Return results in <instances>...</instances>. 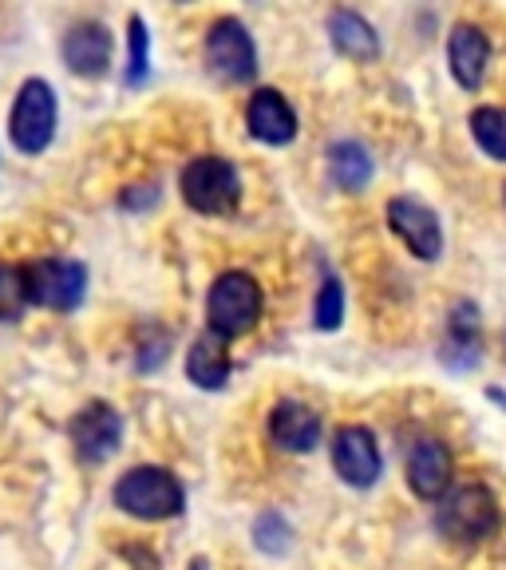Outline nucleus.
Wrapping results in <instances>:
<instances>
[{
	"instance_id": "9b49d317",
	"label": "nucleus",
	"mask_w": 506,
	"mask_h": 570,
	"mask_svg": "<svg viewBox=\"0 0 506 570\" xmlns=\"http://www.w3.org/2000/svg\"><path fill=\"white\" fill-rule=\"evenodd\" d=\"M119 436H123V420L107 404H88L71 420V440H76V452L83 460H107L119 448Z\"/></svg>"
},
{
	"instance_id": "dca6fc26",
	"label": "nucleus",
	"mask_w": 506,
	"mask_h": 570,
	"mask_svg": "<svg viewBox=\"0 0 506 570\" xmlns=\"http://www.w3.org/2000/svg\"><path fill=\"white\" fill-rule=\"evenodd\" d=\"M187 376L198 389H222L230 376V353L218 333H202L187 353Z\"/></svg>"
},
{
	"instance_id": "20e7f679",
	"label": "nucleus",
	"mask_w": 506,
	"mask_h": 570,
	"mask_svg": "<svg viewBox=\"0 0 506 570\" xmlns=\"http://www.w3.org/2000/svg\"><path fill=\"white\" fill-rule=\"evenodd\" d=\"M439 531L455 543H483L498 531V503L483 483L452 491L439 508Z\"/></svg>"
},
{
	"instance_id": "39448f33",
	"label": "nucleus",
	"mask_w": 506,
	"mask_h": 570,
	"mask_svg": "<svg viewBox=\"0 0 506 570\" xmlns=\"http://www.w3.org/2000/svg\"><path fill=\"white\" fill-rule=\"evenodd\" d=\"M9 135L20 151H44L56 135V91L44 80H28L12 104Z\"/></svg>"
},
{
	"instance_id": "ddd939ff",
	"label": "nucleus",
	"mask_w": 506,
	"mask_h": 570,
	"mask_svg": "<svg viewBox=\"0 0 506 570\" xmlns=\"http://www.w3.org/2000/svg\"><path fill=\"white\" fill-rule=\"evenodd\" d=\"M63 60L80 76H103L107 63H111V32L96 20L76 24L63 40Z\"/></svg>"
},
{
	"instance_id": "5701e85b",
	"label": "nucleus",
	"mask_w": 506,
	"mask_h": 570,
	"mask_svg": "<svg viewBox=\"0 0 506 570\" xmlns=\"http://www.w3.org/2000/svg\"><path fill=\"white\" fill-rule=\"evenodd\" d=\"M254 534H258L261 551L277 554V551H285V534H289V531H285V523L277 515H261L258 519V531H254Z\"/></svg>"
},
{
	"instance_id": "a211bd4d",
	"label": "nucleus",
	"mask_w": 506,
	"mask_h": 570,
	"mask_svg": "<svg viewBox=\"0 0 506 570\" xmlns=\"http://www.w3.org/2000/svg\"><path fill=\"white\" fill-rule=\"evenodd\" d=\"M329 175L340 190H365L373 178V159L360 142H333L329 151Z\"/></svg>"
},
{
	"instance_id": "4be33fe9",
	"label": "nucleus",
	"mask_w": 506,
	"mask_h": 570,
	"mask_svg": "<svg viewBox=\"0 0 506 570\" xmlns=\"http://www.w3.org/2000/svg\"><path fill=\"white\" fill-rule=\"evenodd\" d=\"M147 76V28L142 20H131V63H127V83H142Z\"/></svg>"
},
{
	"instance_id": "6ab92c4d",
	"label": "nucleus",
	"mask_w": 506,
	"mask_h": 570,
	"mask_svg": "<svg viewBox=\"0 0 506 570\" xmlns=\"http://www.w3.org/2000/svg\"><path fill=\"white\" fill-rule=\"evenodd\" d=\"M472 135L490 159L506 163V107H479V111H472Z\"/></svg>"
},
{
	"instance_id": "f257e3e1",
	"label": "nucleus",
	"mask_w": 506,
	"mask_h": 570,
	"mask_svg": "<svg viewBox=\"0 0 506 570\" xmlns=\"http://www.w3.org/2000/svg\"><path fill=\"white\" fill-rule=\"evenodd\" d=\"M206 317H210V333H218L222 341L249 333L261 317V285L241 269L222 274L206 297Z\"/></svg>"
},
{
	"instance_id": "f8f14e48",
	"label": "nucleus",
	"mask_w": 506,
	"mask_h": 570,
	"mask_svg": "<svg viewBox=\"0 0 506 570\" xmlns=\"http://www.w3.org/2000/svg\"><path fill=\"white\" fill-rule=\"evenodd\" d=\"M447 60H452V76L459 80V88L475 91L487 76L490 45L487 36L475 24H455L452 40H447Z\"/></svg>"
},
{
	"instance_id": "f03ea898",
	"label": "nucleus",
	"mask_w": 506,
	"mask_h": 570,
	"mask_svg": "<svg viewBox=\"0 0 506 570\" xmlns=\"http://www.w3.org/2000/svg\"><path fill=\"white\" fill-rule=\"evenodd\" d=\"M116 503L135 519L159 523L182 511V483L167 468H131L116 483Z\"/></svg>"
},
{
	"instance_id": "6e6552de",
	"label": "nucleus",
	"mask_w": 506,
	"mask_h": 570,
	"mask_svg": "<svg viewBox=\"0 0 506 570\" xmlns=\"http://www.w3.org/2000/svg\"><path fill=\"white\" fill-rule=\"evenodd\" d=\"M388 226L396 230V238L416 254V258L431 262L444 249V230L431 206H424L419 198H391L388 203Z\"/></svg>"
},
{
	"instance_id": "1a4fd4ad",
	"label": "nucleus",
	"mask_w": 506,
	"mask_h": 570,
	"mask_svg": "<svg viewBox=\"0 0 506 570\" xmlns=\"http://www.w3.org/2000/svg\"><path fill=\"white\" fill-rule=\"evenodd\" d=\"M333 468L345 483L353 488H373L380 480V448H376L373 432L360 424H345L333 436Z\"/></svg>"
},
{
	"instance_id": "b1692460",
	"label": "nucleus",
	"mask_w": 506,
	"mask_h": 570,
	"mask_svg": "<svg viewBox=\"0 0 506 570\" xmlns=\"http://www.w3.org/2000/svg\"><path fill=\"white\" fill-rule=\"evenodd\" d=\"M190 570H206V562H195V567H190Z\"/></svg>"
},
{
	"instance_id": "9d476101",
	"label": "nucleus",
	"mask_w": 506,
	"mask_h": 570,
	"mask_svg": "<svg viewBox=\"0 0 506 570\" xmlns=\"http://www.w3.org/2000/svg\"><path fill=\"white\" fill-rule=\"evenodd\" d=\"M246 127L254 139L269 142V147H285V142L297 139V111L285 104L281 91L261 88L246 104Z\"/></svg>"
},
{
	"instance_id": "423d86ee",
	"label": "nucleus",
	"mask_w": 506,
	"mask_h": 570,
	"mask_svg": "<svg viewBox=\"0 0 506 570\" xmlns=\"http://www.w3.org/2000/svg\"><path fill=\"white\" fill-rule=\"evenodd\" d=\"M28 302L48 305V309H76L88 289V269L80 262L68 258H48L24 269Z\"/></svg>"
},
{
	"instance_id": "7ed1b4c3",
	"label": "nucleus",
	"mask_w": 506,
	"mask_h": 570,
	"mask_svg": "<svg viewBox=\"0 0 506 570\" xmlns=\"http://www.w3.org/2000/svg\"><path fill=\"white\" fill-rule=\"evenodd\" d=\"M182 198L198 214H230L241 198V178L230 159L202 155L182 170Z\"/></svg>"
},
{
	"instance_id": "f3484780",
	"label": "nucleus",
	"mask_w": 506,
	"mask_h": 570,
	"mask_svg": "<svg viewBox=\"0 0 506 570\" xmlns=\"http://www.w3.org/2000/svg\"><path fill=\"white\" fill-rule=\"evenodd\" d=\"M329 36L337 52H345L348 60H376V52H380V40H376L373 24L360 12L337 9L329 17Z\"/></svg>"
},
{
	"instance_id": "412c9836",
	"label": "nucleus",
	"mask_w": 506,
	"mask_h": 570,
	"mask_svg": "<svg viewBox=\"0 0 506 570\" xmlns=\"http://www.w3.org/2000/svg\"><path fill=\"white\" fill-rule=\"evenodd\" d=\"M340 317H345V289H340L337 277H325V285H320V294H317V309H312V321H317V330L333 333L340 325Z\"/></svg>"
},
{
	"instance_id": "2eb2a0df",
	"label": "nucleus",
	"mask_w": 506,
	"mask_h": 570,
	"mask_svg": "<svg viewBox=\"0 0 506 570\" xmlns=\"http://www.w3.org/2000/svg\"><path fill=\"white\" fill-rule=\"evenodd\" d=\"M452 483V455L439 440H419L408 455V488L419 499L444 495V488Z\"/></svg>"
},
{
	"instance_id": "4468645a",
	"label": "nucleus",
	"mask_w": 506,
	"mask_h": 570,
	"mask_svg": "<svg viewBox=\"0 0 506 570\" xmlns=\"http://www.w3.org/2000/svg\"><path fill=\"white\" fill-rule=\"evenodd\" d=\"M269 436L285 452H312L320 440V420L301 401H281L269 416Z\"/></svg>"
},
{
	"instance_id": "aec40b11",
	"label": "nucleus",
	"mask_w": 506,
	"mask_h": 570,
	"mask_svg": "<svg viewBox=\"0 0 506 570\" xmlns=\"http://www.w3.org/2000/svg\"><path fill=\"white\" fill-rule=\"evenodd\" d=\"M24 302H28L24 269L0 266V321H17L24 313Z\"/></svg>"
},
{
	"instance_id": "0eeeda50",
	"label": "nucleus",
	"mask_w": 506,
	"mask_h": 570,
	"mask_svg": "<svg viewBox=\"0 0 506 570\" xmlns=\"http://www.w3.org/2000/svg\"><path fill=\"white\" fill-rule=\"evenodd\" d=\"M206 63L218 80L226 83H246L258 71V48L249 40V32L241 28V20H218L206 36Z\"/></svg>"
}]
</instances>
